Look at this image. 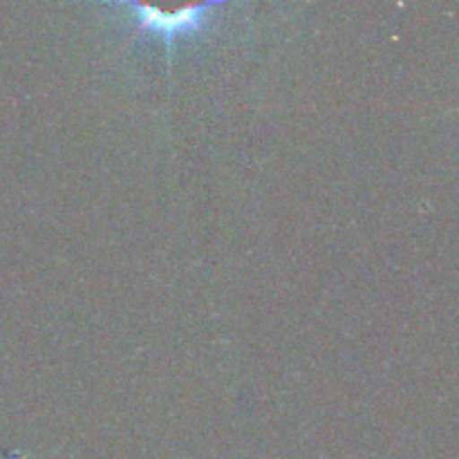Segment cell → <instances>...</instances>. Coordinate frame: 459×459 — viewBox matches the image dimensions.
Wrapping results in <instances>:
<instances>
[{"mask_svg":"<svg viewBox=\"0 0 459 459\" xmlns=\"http://www.w3.org/2000/svg\"><path fill=\"white\" fill-rule=\"evenodd\" d=\"M130 9L134 12L137 18V27L142 31H157L164 39L173 40L175 36L182 34H195L204 27L209 12H213L218 4L204 3V4H193V7H184L179 12H161V9L146 7V4L130 3Z\"/></svg>","mask_w":459,"mask_h":459,"instance_id":"1","label":"cell"}]
</instances>
